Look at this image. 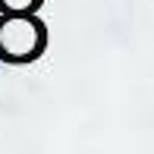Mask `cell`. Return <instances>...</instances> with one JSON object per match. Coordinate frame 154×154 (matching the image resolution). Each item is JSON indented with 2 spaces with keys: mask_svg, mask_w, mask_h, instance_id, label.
Returning a JSON list of instances; mask_svg holds the SVG:
<instances>
[{
  "mask_svg": "<svg viewBox=\"0 0 154 154\" xmlns=\"http://www.w3.org/2000/svg\"><path fill=\"white\" fill-rule=\"evenodd\" d=\"M47 44L44 25L35 19V13H3L0 19V57L13 63H25L38 57Z\"/></svg>",
  "mask_w": 154,
  "mask_h": 154,
  "instance_id": "obj_1",
  "label": "cell"
},
{
  "mask_svg": "<svg viewBox=\"0 0 154 154\" xmlns=\"http://www.w3.org/2000/svg\"><path fill=\"white\" fill-rule=\"evenodd\" d=\"M41 0H0L3 13H35Z\"/></svg>",
  "mask_w": 154,
  "mask_h": 154,
  "instance_id": "obj_2",
  "label": "cell"
}]
</instances>
